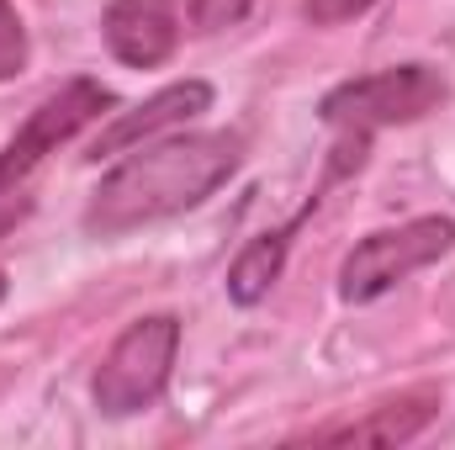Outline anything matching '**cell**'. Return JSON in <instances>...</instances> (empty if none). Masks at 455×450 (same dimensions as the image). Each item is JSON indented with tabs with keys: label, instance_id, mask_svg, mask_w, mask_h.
Masks as SVG:
<instances>
[{
	"label": "cell",
	"instance_id": "cell-3",
	"mask_svg": "<svg viewBox=\"0 0 455 450\" xmlns=\"http://www.w3.org/2000/svg\"><path fill=\"white\" fill-rule=\"evenodd\" d=\"M175 355H180V318L175 313H148V318L127 324L91 376L96 408L107 419H132V414L154 408L170 387Z\"/></svg>",
	"mask_w": 455,
	"mask_h": 450
},
{
	"label": "cell",
	"instance_id": "cell-4",
	"mask_svg": "<svg viewBox=\"0 0 455 450\" xmlns=\"http://www.w3.org/2000/svg\"><path fill=\"white\" fill-rule=\"evenodd\" d=\"M455 249V218H408L397 228H376L365 233L339 265V302L360 308L387 297L397 281H408L413 270H429L435 260H445Z\"/></svg>",
	"mask_w": 455,
	"mask_h": 450
},
{
	"label": "cell",
	"instance_id": "cell-5",
	"mask_svg": "<svg viewBox=\"0 0 455 450\" xmlns=\"http://www.w3.org/2000/svg\"><path fill=\"white\" fill-rule=\"evenodd\" d=\"M112 107H116V96L101 80H91V75H75L53 96H43L27 112V122L5 138V149H0V202L5 197H21V186L32 181V170L48 154H59L75 133H85L91 122H101Z\"/></svg>",
	"mask_w": 455,
	"mask_h": 450
},
{
	"label": "cell",
	"instance_id": "cell-12",
	"mask_svg": "<svg viewBox=\"0 0 455 450\" xmlns=\"http://www.w3.org/2000/svg\"><path fill=\"white\" fill-rule=\"evenodd\" d=\"M21 218H27V202H11V207H0V233H11Z\"/></svg>",
	"mask_w": 455,
	"mask_h": 450
},
{
	"label": "cell",
	"instance_id": "cell-6",
	"mask_svg": "<svg viewBox=\"0 0 455 450\" xmlns=\"http://www.w3.org/2000/svg\"><path fill=\"white\" fill-rule=\"evenodd\" d=\"M101 43L127 69H159L180 48V0H112L101 11Z\"/></svg>",
	"mask_w": 455,
	"mask_h": 450
},
{
	"label": "cell",
	"instance_id": "cell-1",
	"mask_svg": "<svg viewBox=\"0 0 455 450\" xmlns=\"http://www.w3.org/2000/svg\"><path fill=\"white\" fill-rule=\"evenodd\" d=\"M243 165L238 133H170L127 149V159L101 175L91 191L80 228L91 238H122L132 228L180 218L202 207L218 186H228Z\"/></svg>",
	"mask_w": 455,
	"mask_h": 450
},
{
	"label": "cell",
	"instance_id": "cell-2",
	"mask_svg": "<svg viewBox=\"0 0 455 450\" xmlns=\"http://www.w3.org/2000/svg\"><path fill=\"white\" fill-rule=\"evenodd\" d=\"M451 96L445 75L435 64H392L376 75H355L339 80L334 91H323L318 101V122L334 133H355V138H376L381 127H408L440 112Z\"/></svg>",
	"mask_w": 455,
	"mask_h": 450
},
{
	"label": "cell",
	"instance_id": "cell-7",
	"mask_svg": "<svg viewBox=\"0 0 455 450\" xmlns=\"http://www.w3.org/2000/svg\"><path fill=\"white\" fill-rule=\"evenodd\" d=\"M207 107H212V85H207V80H175V85L154 91L148 101H138L132 112H116L112 127L91 143V159L127 154V149H138V143H148V138L170 133V127H186L191 117L207 112Z\"/></svg>",
	"mask_w": 455,
	"mask_h": 450
},
{
	"label": "cell",
	"instance_id": "cell-9",
	"mask_svg": "<svg viewBox=\"0 0 455 450\" xmlns=\"http://www.w3.org/2000/svg\"><path fill=\"white\" fill-rule=\"evenodd\" d=\"M27 53H32V48H27V27H21L16 5L0 0V85L27 69Z\"/></svg>",
	"mask_w": 455,
	"mask_h": 450
},
{
	"label": "cell",
	"instance_id": "cell-11",
	"mask_svg": "<svg viewBox=\"0 0 455 450\" xmlns=\"http://www.w3.org/2000/svg\"><path fill=\"white\" fill-rule=\"evenodd\" d=\"M376 0H302V16L313 21V27H339V21H355V16H365Z\"/></svg>",
	"mask_w": 455,
	"mask_h": 450
},
{
	"label": "cell",
	"instance_id": "cell-8",
	"mask_svg": "<svg viewBox=\"0 0 455 450\" xmlns=\"http://www.w3.org/2000/svg\"><path fill=\"white\" fill-rule=\"evenodd\" d=\"M435 414H440V387H408V392L376 403L365 419L313 430L307 440H318V446H408L435 424Z\"/></svg>",
	"mask_w": 455,
	"mask_h": 450
},
{
	"label": "cell",
	"instance_id": "cell-10",
	"mask_svg": "<svg viewBox=\"0 0 455 450\" xmlns=\"http://www.w3.org/2000/svg\"><path fill=\"white\" fill-rule=\"evenodd\" d=\"M254 0H186V21L196 32H223V27H238L249 16Z\"/></svg>",
	"mask_w": 455,
	"mask_h": 450
},
{
	"label": "cell",
	"instance_id": "cell-13",
	"mask_svg": "<svg viewBox=\"0 0 455 450\" xmlns=\"http://www.w3.org/2000/svg\"><path fill=\"white\" fill-rule=\"evenodd\" d=\"M5 292H11V281H5V270H0V302H5Z\"/></svg>",
	"mask_w": 455,
	"mask_h": 450
}]
</instances>
